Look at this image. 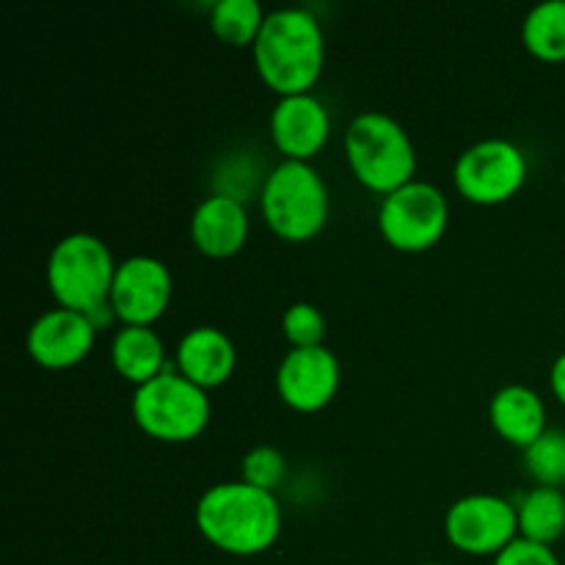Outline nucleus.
<instances>
[{
	"instance_id": "f257e3e1",
	"label": "nucleus",
	"mask_w": 565,
	"mask_h": 565,
	"mask_svg": "<svg viewBox=\"0 0 565 565\" xmlns=\"http://www.w3.org/2000/svg\"><path fill=\"white\" fill-rule=\"evenodd\" d=\"M196 527L215 550L235 557H254L279 541L281 508L270 491L232 480L210 486L199 497Z\"/></svg>"
},
{
	"instance_id": "f03ea898",
	"label": "nucleus",
	"mask_w": 565,
	"mask_h": 565,
	"mask_svg": "<svg viewBox=\"0 0 565 565\" xmlns=\"http://www.w3.org/2000/svg\"><path fill=\"white\" fill-rule=\"evenodd\" d=\"M252 55L270 92L279 97L312 94L326 64L323 28L309 9L270 11Z\"/></svg>"
},
{
	"instance_id": "7ed1b4c3",
	"label": "nucleus",
	"mask_w": 565,
	"mask_h": 565,
	"mask_svg": "<svg viewBox=\"0 0 565 565\" xmlns=\"http://www.w3.org/2000/svg\"><path fill=\"white\" fill-rule=\"evenodd\" d=\"M116 268L110 248L88 232L61 237L47 257V287L61 309L88 315L99 326L114 318L110 290Z\"/></svg>"
},
{
	"instance_id": "20e7f679",
	"label": "nucleus",
	"mask_w": 565,
	"mask_h": 565,
	"mask_svg": "<svg viewBox=\"0 0 565 565\" xmlns=\"http://www.w3.org/2000/svg\"><path fill=\"white\" fill-rule=\"evenodd\" d=\"M345 158L367 191L390 196L417 180V149L390 114L364 110L345 130Z\"/></svg>"
},
{
	"instance_id": "39448f33",
	"label": "nucleus",
	"mask_w": 565,
	"mask_h": 565,
	"mask_svg": "<svg viewBox=\"0 0 565 565\" xmlns=\"http://www.w3.org/2000/svg\"><path fill=\"white\" fill-rule=\"evenodd\" d=\"M265 224L285 243H309L326 230L331 196L318 169L298 160H281L259 191Z\"/></svg>"
},
{
	"instance_id": "423d86ee",
	"label": "nucleus",
	"mask_w": 565,
	"mask_h": 565,
	"mask_svg": "<svg viewBox=\"0 0 565 565\" xmlns=\"http://www.w3.org/2000/svg\"><path fill=\"white\" fill-rule=\"evenodd\" d=\"M132 419L149 439L182 445L204 434L210 423V397L177 370H166L132 395Z\"/></svg>"
},
{
	"instance_id": "0eeeda50",
	"label": "nucleus",
	"mask_w": 565,
	"mask_h": 565,
	"mask_svg": "<svg viewBox=\"0 0 565 565\" xmlns=\"http://www.w3.org/2000/svg\"><path fill=\"white\" fill-rule=\"evenodd\" d=\"M450 224V204L445 193L423 180L408 182L401 191L384 196L379 207L381 237L392 248L419 254L434 248Z\"/></svg>"
},
{
	"instance_id": "6e6552de",
	"label": "nucleus",
	"mask_w": 565,
	"mask_h": 565,
	"mask_svg": "<svg viewBox=\"0 0 565 565\" xmlns=\"http://www.w3.org/2000/svg\"><path fill=\"white\" fill-rule=\"evenodd\" d=\"M530 174L527 154L505 138H486L463 149L452 169L456 191L480 207H497L516 196Z\"/></svg>"
},
{
	"instance_id": "1a4fd4ad",
	"label": "nucleus",
	"mask_w": 565,
	"mask_h": 565,
	"mask_svg": "<svg viewBox=\"0 0 565 565\" xmlns=\"http://www.w3.org/2000/svg\"><path fill=\"white\" fill-rule=\"evenodd\" d=\"M445 535L463 555L497 557L519 539L516 505L497 494L461 497L447 511Z\"/></svg>"
},
{
	"instance_id": "9d476101",
	"label": "nucleus",
	"mask_w": 565,
	"mask_h": 565,
	"mask_svg": "<svg viewBox=\"0 0 565 565\" xmlns=\"http://www.w3.org/2000/svg\"><path fill=\"white\" fill-rule=\"evenodd\" d=\"M174 292L171 270L160 259L138 254L119 263L110 290V312L121 326H149L166 315Z\"/></svg>"
},
{
	"instance_id": "9b49d317",
	"label": "nucleus",
	"mask_w": 565,
	"mask_h": 565,
	"mask_svg": "<svg viewBox=\"0 0 565 565\" xmlns=\"http://www.w3.org/2000/svg\"><path fill=\"white\" fill-rule=\"evenodd\" d=\"M340 379V362L329 348H290L276 370V392L292 412L315 414L334 401Z\"/></svg>"
},
{
	"instance_id": "f8f14e48",
	"label": "nucleus",
	"mask_w": 565,
	"mask_h": 565,
	"mask_svg": "<svg viewBox=\"0 0 565 565\" xmlns=\"http://www.w3.org/2000/svg\"><path fill=\"white\" fill-rule=\"evenodd\" d=\"M97 323L72 309H50L28 329V353L44 370H70L81 364L97 342Z\"/></svg>"
},
{
	"instance_id": "ddd939ff",
	"label": "nucleus",
	"mask_w": 565,
	"mask_h": 565,
	"mask_svg": "<svg viewBox=\"0 0 565 565\" xmlns=\"http://www.w3.org/2000/svg\"><path fill=\"white\" fill-rule=\"evenodd\" d=\"M331 136V114L315 94L279 97L270 114V138L285 160L309 163Z\"/></svg>"
},
{
	"instance_id": "4468645a",
	"label": "nucleus",
	"mask_w": 565,
	"mask_h": 565,
	"mask_svg": "<svg viewBox=\"0 0 565 565\" xmlns=\"http://www.w3.org/2000/svg\"><path fill=\"white\" fill-rule=\"evenodd\" d=\"M248 213L241 199L213 193L204 199L191 218V243L210 259H230L246 246Z\"/></svg>"
},
{
	"instance_id": "2eb2a0df",
	"label": "nucleus",
	"mask_w": 565,
	"mask_h": 565,
	"mask_svg": "<svg viewBox=\"0 0 565 565\" xmlns=\"http://www.w3.org/2000/svg\"><path fill=\"white\" fill-rule=\"evenodd\" d=\"M237 353L230 337L213 326L191 329L177 345V373L204 392L226 384L235 373Z\"/></svg>"
},
{
	"instance_id": "dca6fc26",
	"label": "nucleus",
	"mask_w": 565,
	"mask_h": 565,
	"mask_svg": "<svg viewBox=\"0 0 565 565\" xmlns=\"http://www.w3.org/2000/svg\"><path fill=\"white\" fill-rule=\"evenodd\" d=\"M489 419L494 425L497 436L508 445L527 450L530 445L546 434V406L541 395L530 386L511 384L502 386L489 406Z\"/></svg>"
},
{
	"instance_id": "f3484780",
	"label": "nucleus",
	"mask_w": 565,
	"mask_h": 565,
	"mask_svg": "<svg viewBox=\"0 0 565 565\" xmlns=\"http://www.w3.org/2000/svg\"><path fill=\"white\" fill-rule=\"evenodd\" d=\"M114 370L130 384L143 386L169 370L163 340L149 326H121L110 342Z\"/></svg>"
},
{
	"instance_id": "a211bd4d",
	"label": "nucleus",
	"mask_w": 565,
	"mask_h": 565,
	"mask_svg": "<svg viewBox=\"0 0 565 565\" xmlns=\"http://www.w3.org/2000/svg\"><path fill=\"white\" fill-rule=\"evenodd\" d=\"M519 539L552 546L565 535V494L561 489L535 486L516 505Z\"/></svg>"
},
{
	"instance_id": "6ab92c4d",
	"label": "nucleus",
	"mask_w": 565,
	"mask_h": 565,
	"mask_svg": "<svg viewBox=\"0 0 565 565\" xmlns=\"http://www.w3.org/2000/svg\"><path fill=\"white\" fill-rule=\"evenodd\" d=\"M522 42L533 58L544 64L565 61V0L541 3L524 17Z\"/></svg>"
},
{
	"instance_id": "aec40b11",
	"label": "nucleus",
	"mask_w": 565,
	"mask_h": 565,
	"mask_svg": "<svg viewBox=\"0 0 565 565\" xmlns=\"http://www.w3.org/2000/svg\"><path fill=\"white\" fill-rule=\"evenodd\" d=\"M265 11L257 0H221L210 11L215 39L230 47H254L265 25Z\"/></svg>"
},
{
	"instance_id": "412c9836",
	"label": "nucleus",
	"mask_w": 565,
	"mask_h": 565,
	"mask_svg": "<svg viewBox=\"0 0 565 565\" xmlns=\"http://www.w3.org/2000/svg\"><path fill=\"white\" fill-rule=\"evenodd\" d=\"M524 469L530 478L546 489L565 486V430H546L535 445L524 450Z\"/></svg>"
},
{
	"instance_id": "4be33fe9",
	"label": "nucleus",
	"mask_w": 565,
	"mask_h": 565,
	"mask_svg": "<svg viewBox=\"0 0 565 565\" xmlns=\"http://www.w3.org/2000/svg\"><path fill=\"white\" fill-rule=\"evenodd\" d=\"M243 483L254 486V489H263L274 494L287 478V458L281 456L276 447H254V450L246 452L241 463Z\"/></svg>"
},
{
	"instance_id": "5701e85b",
	"label": "nucleus",
	"mask_w": 565,
	"mask_h": 565,
	"mask_svg": "<svg viewBox=\"0 0 565 565\" xmlns=\"http://www.w3.org/2000/svg\"><path fill=\"white\" fill-rule=\"evenodd\" d=\"M281 331L292 348H320L326 337V318L312 303H292L281 318Z\"/></svg>"
},
{
	"instance_id": "b1692460",
	"label": "nucleus",
	"mask_w": 565,
	"mask_h": 565,
	"mask_svg": "<svg viewBox=\"0 0 565 565\" xmlns=\"http://www.w3.org/2000/svg\"><path fill=\"white\" fill-rule=\"evenodd\" d=\"M494 565H563L552 546L533 544L527 539H516L508 550H502L494 557Z\"/></svg>"
},
{
	"instance_id": "393cba45",
	"label": "nucleus",
	"mask_w": 565,
	"mask_h": 565,
	"mask_svg": "<svg viewBox=\"0 0 565 565\" xmlns=\"http://www.w3.org/2000/svg\"><path fill=\"white\" fill-rule=\"evenodd\" d=\"M550 386H552V395L557 397V403H563L565 406V351L555 359V364H552Z\"/></svg>"
},
{
	"instance_id": "a878e982",
	"label": "nucleus",
	"mask_w": 565,
	"mask_h": 565,
	"mask_svg": "<svg viewBox=\"0 0 565 565\" xmlns=\"http://www.w3.org/2000/svg\"><path fill=\"white\" fill-rule=\"evenodd\" d=\"M423 565H447V563H423Z\"/></svg>"
},
{
	"instance_id": "bb28decb",
	"label": "nucleus",
	"mask_w": 565,
	"mask_h": 565,
	"mask_svg": "<svg viewBox=\"0 0 565 565\" xmlns=\"http://www.w3.org/2000/svg\"><path fill=\"white\" fill-rule=\"evenodd\" d=\"M563 182H565V174H563Z\"/></svg>"
}]
</instances>
